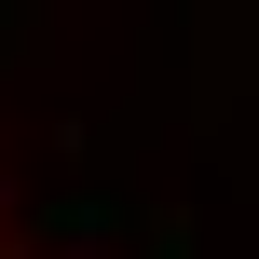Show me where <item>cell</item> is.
Returning a JSON list of instances; mask_svg holds the SVG:
<instances>
[{
	"mask_svg": "<svg viewBox=\"0 0 259 259\" xmlns=\"http://www.w3.org/2000/svg\"><path fill=\"white\" fill-rule=\"evenodd\" d=\"M0 259H55V232H41V205H27L14 164H0Z\"/></svg>",
	"mask_w": 259,
	"mask_h": 259,
	"instance_id": "6da1fadb",
	"label": "cell"
}]
</instances>
